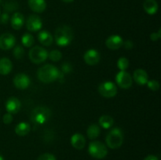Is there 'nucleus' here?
<instances>
[{"label":"nucleus","instance_id":"obj_39","mask_svg":"<svg viewBox=\"0 0 161 160\" xmlns=\"http://www.w3.org/2000/svg\"><path fill=\"white\" fill-rule=\"evenodd\" d=\"M0 160H5V159H4V158H3V157L1 155H0Z\"/></svg>","mask_w":161,"mask_h":160},{"label":"nucleus","instance_id":"obj_25","mask_svg":"<svg viewBox=\"0 0 161 160\" xmlns=\"http://www.w3.org/2000/svg\"><path fill=\"white\" fill-rule=\"evenodd\" d=\"M35 39L32 35L26 33L21 38V42L25 47H31L34 44Z\"/></svg>","mask_w":161,"mask_h":160},{"label":"nucleus","instance_id":"obj_29","mask_svg":"<svg viewBox=\"0 0 161 160\" xmlns=\"http://www.w3.org/2000/svg\"><path fill=\"white\" fill-rule=\"evenodd\" d=\"M146 84H147L148 88H149L153 91H157L160 89V83L157 80H149V81L147 82Z\"/></svg>","mask_w":161,"mask_h":160},{"label":"nucleus","instance_id":"obj_33","mask_svg":"<svg viewBox=\"0 0 161 160\" xmlns=\"http://www.w3.org/2000/svg\"><path fill=\"white\" fill-rule=\"evenodd\" d=\"M9 20V16L7 13H3V14L0 15V23L3 24H6L8 23Z\"/></svg>","mask_w":161,"mask_h":160},{"label":"nucleus","instance_id":"obj_19","mask_svg":"<svg viewBox=\"0 0 161 160\" xmlns=\"http://www.w3.org/2000/svg\"><path fill=\"white\" fill-rule=\"evenodd\" d=\"M143 8L146 13L153 15L158 11V3L156 0H145L143 3Z\"/></svg>","mask_w":161,"mask_h":160},{"label":"nucleus","instance_id":"obj_24","mask_svg":"<svg viewBox=\"0 0 161 160\" xmlns=\"http://www.w3.org/2000/svg\"><path fill=\"white\" fill-rule=\"evenodd\" d=\"M98 123L102 128L109 129L110 127L113 126V123H114V120H113L112 116L105 115L101 116L98 120Z\"/></svg>","mask_w":161,"mask_h":160},{"label":"nucleus","instance_id":"obj_23","mask_svg":"<svg viewBox=\"0 0 161 160\" xmlns=\"http://www.w3.org/2000/svg\"><path fill=\"white\" fill-rule=\"evenodd\" d=\"M101 129L98 125L94 123L91 124L89 127H88L87 130H86V135H87L88 138L91 140H94L100 135Z\"/></svg>","mask_w":161,"mask_h":160},{"label":"nucleus","instance_id":"obj_1","mask_svg":"<svg viewBox=\"0 0 161 160\" xmlns=\"http://www.w3.org/2000/svg\"><path fill=\"white\" fill-rule=\"evenodd\" d=\"M38 78L42 83H50L61 78V72L52 64H45L39 67L37 72Z\"/></svg>","mask_w":161,"mask_h":160},{"label":"nucleus","instance_id":"obj_28","mask_svg":"<svg viewBox=\"0 0 161 160\" xmlns=\"http://www.w3.org/2000/svg\"><path fill=\"white\" fill-rule=\"evenodd\" d=\"M25 55V50L23 47L20 45H17L14 47V56L16 59H21Z\"/></svg>","mask_w":161,"mask_h":160},{"label":"nucleus","instance_id":"obj_12","mask_svg":"<svg viewBox=\"0 0 161 160\" xmlns=\"http://www.w3.org/2000/svg\"><path fill=\"white\" fill-rule=\"evenodd\" d=\"M100 53L94 49H90L85 52L83 55V60L85 63L89 65H95L100 61Z\"/></svg>","mask_w":161,"mask_h":160},{"label":"nucleus","instance_id":"obj_13","mask_svg":"<svg viewBox=\"0 0 161 160\" xmlns=\"http://www.w3.org/2000/svg\"><path fill=\"white\" fill-rule=\"evenodd\" d=\"M105 45L109 50H118L124 45V39L119 35H113L106 39Z\"/></svg>","mask_w":161,"mask_h":160},{"label":"nucleus","instance_id":"obj_9","mask_svg":"<svg viewBox=\"0 0 161 160\" xmlns=\"http://www.w3.org/2000/svg\"><path fill=\"white\" fill-rule=\"evenodd\" d=\"M16 43L15 36L10 33H4L0 35V49L9 50L14 47Z\"/></svg>","mask_w":161,"mask_h":160},{"label":"nucleus","instance_id":"obj_40","mask_svg":"<svg viewBox=\"0 0 161 160\" xmlns=\"http://www.w3.org/2000/svg\"><path fill=\"white\" fill-rule=\"evenodd\" d=\"M1 2H2V0H0V3H1Z\"/></svg>","mask_w":161,"mask_h":160},{"label":"nucleus","instance_id":"obj_37","mask_svg":"<svg viewBox=\"0 0 161 160\" xmlns=\"http://www.w3.org/2000/svg\"><path fill=\"white\" fill-rule=\"evenodd\" d=\"M144 160H159V159L157 156H155V155H148L147 157H146V158H144Z\"/></svg>","mask_w":161,"mask_h":160},{"label":"nucleus","instance_id":"obj_20","mask_svg":"<svg viewBox=\"0 0 161 160\" xmlns=\"http://www.w3.org/2000/svg\"><path fill=\"white\" fill-rule=\"evenodd\" d=\"M13 68V64L10 60L6 57L0 59V75H7Z\"/></svg>","mask_w":161,"mask_h":160},{"label":"nucleus","instance_id":"obj_41","mask_svg":"<svg viewBox=\"0 0 161 160\" xmlns=\"http://www.w3.org/2000/svg\"><path fill=\"white\" fill-rule=\"evenodd\" d=\"M0 15H1V11H0Z\"/></svg>","mask_w":161,"mask_h":160},{"label":"nucleus","instance_id":"obj_5","mask_svg":"<svg viewBox=\"0 0 161 160\" xmlns=\"http://www.w3.org/2000/svg\"><path fill=\"white\" fill-rule=\"evenodd\" d=\"M88 152L93 158L102 159L108 154V149L101 141H92L90 143L88 147Z\"/></svg>","mask_w":161,"mask_h":160},{"label":"nucleus","instance_id":"obj_14","mask_svg":"<svg viewBox=\"0 0 161 160\" xmlns=\"http://www.w3.org/2000/svg\"><path fill=\"white\" fill-rule=\"evenodd\" d=\"M21 108V103L18 98L15 97H9L6 103V109L8 113L17 114Z\"/></svg>","mask_w":161,"mask_h":160},{"label":"nucleus","instance_id":"obj_22","mask_svg":"<svg viewBox=\"0 0 161 160\" xmlns=\"http://www.w3.org/2000/svg\"><path fill=\"white\" fill-rule=\"evenodd\" d=\"M30 130H31V126H30L29 123H28V122H21L15 126L16 134L20 136H26L27 134L29 133Z\"/></svg>","mask_w":161,"mask_h":160},{"label":"nucleus","instance_id":"obj_35","mask_svg":"<svg viewBox=\"0 0 161 160\" xmlns=\"http://www.w3.org/2000/svg\"><path fill=\"white\" fill-rule=\"evenodd\" d=\"M61 69H62V72H64V74H67V73H69V72L72 71V67H71V65L69 64L65 63V64H64L62 65V68Z\"/></svg>","mask_w":161,"mask_h":160},{"label":"nucleus","instance_id":"obj_17","mask_svg":"<svg viewBox=\"0 0 161 160\" xmlns=\"http://www.w3.org/2000/svg\"><path fill=\"white\" fill-rule=\"evenodd\" d=\"M28 6L35 13H42L47 8L45 0H28Z\"/></svg>","mask_w":161,"mask_h":160},{"label":"nucleus","instance_id":"obj_6","mask_svg":"<svg viewBox=\"0 0 161 160\" xmlns=\"http://www.w3.org/2000/svg\"><path fill=\"white\" fill-rule=\"evenodd\" d=\"M29 59L33 64H39L47 61L48 58V52L42 47L36 45L32 47L28 53Z\"/></svg>","mask_w":161,"mask_h":160},{"label":"nucleus","instance_id":"obj_21","mask_svg":"<svg viewBox=\"0 0 161 160\" xmlns=\"http://www.w3.org/2000/svg\"><path fill=\"white\" fill-rule=\"evenodd\" d=\"M38 39L42 45H46V46L50 45L53 42V37L52 35L47 31H40L38 35Z\"/></svg>","mask_w":161,"mask_h":160},{"label":"nucleus","instance_id":"obj_26","mask_svg":"<svg viewBox=\"0 0 161 160\" xmlns=\"http://www.w3.org/2000/svg\"><path fill=\"white\" fill-rule=\"evenodd\" d=\"M129 64H130L129 60L127 58L124 57V56L119 58V60L117 61V67L120 71L127 70L129 67Z\"/></svg>","mask_w":161,"mask_h":160},{"label":"nucleus","instance_id":"obj_18","mask_svg":"<svg viewBox=\"0 0 161 160\" xmlns=\"http://www.w3.org/2000/svg\"><path fill=\"white\" fill-rule=\"evenodd\" d=\"M11 26L14 29L20 30L25 24V17L20 13H15L10 19Z\"/></svg>","mask_w":161,"mask_h":160},{"label":"nucleus","instance_id":"obj_16","mask_svg":"<svg viewBox=\"0 0 161 160\" xmlns=\"http://www.w3.org/2000/svg\"><path fill=\"white\" fill-rule=\"evenodd\" d=\"M71 144L74 148L82 150L86 145V139L81 133H75L71 137Z\"/></svg>","mask_w":161,"mask_h":160},{"label":"nucleus","instance_id":"obj_38","mask_svg":"<svg viewBox=\"0 0 161 160\" xmlns=\"http://www.w3.org/2000/svg\"><path fill=\"white\" fill-rule=\"evenodd\" d=\"M62 2H64V3H72V2H73L74 0H61Z\"/></svg>","mask_w":161,"mask_h":160},{"label":"nucleus","instance_id":"obj_3","mask_svg":"<svg viewBox=\"0 0 161 160\" xmlns=\"http://www.w3.org/2000/svg\"><path fill=\"white\" fill-rule=\"evenodd\" d=\"M51 111L47 107L39 106L34 108L31 114V121L36 125H42L50 120Z\"/></svg>","mask_w":161,"mask_h":160},{"label":"nucleus","instance_id":"obj_27","mask_svg":"<svg viewBox=\"0 0 161 160\" xmlns=\"http://www.w3.org/2000/svg\"><path fill=\"white\" fill-rule=\"evenodd\" d=\"M48 57L53 62H58L62 57V53H61V51L58 50H52L51 52L48 53Z\"/></svg>","mask_w":161,"mask_h":160},{"label":"nucleus","instance_id":"obj_8","mask_svg":"<svg viewBox=\"0 0 161 160\" xmlns=\"http://www.w3.org/2000/svg\"><path fill=\"white\" fill-rule=\"evenodd\" d=\"M116 82L122 89H129L132 86L133 78L126 71H120L116 75Z\"/></svg>","mask_w":161,"mask_h":160},{"label":"nucleus","instance_id":"obj_10","mask_svg":"<svg viewBox=\"0 0 161 160\" xmlns=\"http://www.w3.org/2000/svg\"><path fill=\"white\" fill-rule=\"evenodd\" d=\"M27 29L30 31H38L42 28V21L39 16L32 14L28 17L26 22Z\"/></svg>","mask_w":161,"mask_h":160},{"label":"nucleus","instance_id":"obj_32","mask_svg":"<svg viewBox=\"0 0 161 160\" xmlns=\"http://www.w3.org/2000/svg\"><path fill=\"white\" fill-rule=\"evenodd\" d=\"M3 121L5 124L8 125V124H10L13 122V115L10 113H6L3 115Z\"/></svg>","mask_w":161,"mask_h":160},{"label":"nucleus","instance_id":"obj_30","mask_svg":"<svg viewBox=\"0 0 161 160\" xmlns=\"http://www.w3.org/2000/svg\"><path fill=\"white\" fill-rule=\"evenodd\" d=\"M4 9L8 12H12V11L17 9V4H16L15 3H12V2L6 3L4 6Z\"/></svg>","mask_w":161,"mask_h":160},{"label":"nucleus","instance_id":"obj_36","mask_svg":"<svg viewBox=\"0 0 161 160\" xmlns=\"http://www.w3.org/2000/svg\"><path fill=\"white\" fill-rule=\"evenodd\" d=\"M124 45L125 47L126 50H131L134 47V43L132 41L130 40H127L125 42H124Z\"/></svg>","mask_w":161,"mask_h":160},{"label":"nucleus","instance_id":"obj_34","mask_svg":"<svg viewBox=\"0 0 161 160\" xmlns=\"http://www.w3.org/2000/svg\"><path fill=\"white\" fill-rule=\"evenodd\" d=\"M161 29H160L158 31V32H153L152 33V34L150 35V39L151 40L153 41V42H155V41H157L159 39H160L161 38Z\"/></svg>","mask_w":161,"mask_h":160},{"label":"nucleus","instance_id":"obj_15","mask_svg":"<svg viewBox=\"0 0 161 160\" xmlns=\"http://www.w3.org/2000/svg\"><path fill=\"white\" fill-rule=\"evenodd\" d=\"M133 79L135 83L140 86H144L149 81V76L147 72L143 69H137L134 72Z\"/></svg>","mask_w":161,"mask_h":160},{"label":"nucleus","instance_id":"obj_7","mask_svg":"<svg viewBox=\"0 0 161 160\" xmlns=\"http://www.w3.org/2000/svg\"><path fill=\"white\" fill-rule=\"evenodd\" d=\"M98 92L102 97L111 98L117 94V87L113 82L106 81L99 85Z\"/></svg>","mask_w":161,"mask_h":160},{"label":"nucleus","instance_id":"obj_11","mask_svg":"<svg viewBox=\"0 0 161 160\" xmlns=\"http://www.w3.org/2000/svg\"><path fill=\"white\" fill-rule=\"evenodd\" d=\"M31 83L29 77L24 73H19L14 78V84L19 89H25L28 88Z\"/></svg>","mask_w":161,"mask_h":160},{"label":"nucleus","instance_id":"obj_4","mask_svg":"<svg viewBox=\"0 0 161 160\" xmlns=\"http://www.w3.org/2000/svg\"><path fill=\"white\" fill-rule=\"evenodd\" d=\"M106 144L109 148H119L124 142V134L120 128H113L108 132L105 138Z\"/></svg>","mask_w":161,"mask_h":160},{"label":"nucleus","instance_id":"obj_31","mask_svg":"<svg viewBox=\"0 0 161 160\" xmlns=\"http://www.w3.org/2000/svg\"><path fill=\"white\" fill-rule=\"evenodd\" d=\"M37 160H56V157L50 153H44L39 155Z\"/></svg>","mask_w":161,"mask_h":160},{"label":"nucleus","instance_id":"obj_2","mask_svg":"<svg viewBox=\"0 0 161 160\" xmlns=\"http://www.w3.org/2000/svg\"><path fill=\"white\" fill-rule=\"evenodd\" d=\"M74 34L72 28L68 25L58 27L54 33V39L57 45L59 46H66L72 42Z\"/></svg>","mask_w":161,"mask_h":160}]
</instances>
